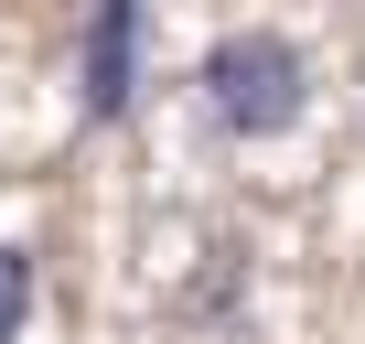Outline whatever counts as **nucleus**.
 <instances>
[{"instance_id": "7ed1b4c3", "label": "nucleus", "mask_w": 365, "mask_h": 344, "mask_svg": "<svg viewBox=\"0 0 365 344\" xmlns=\"http://www.w3.org/2000/svg\"><path fill=\"white\" fill-rule=\"evenodd\" d=\"M22 312H33V258H22V248H0V344L22 333Z\"/></svg>"}, {"instance_id": "f257e3e1", "label": "nucleus", "mask_w": 365, "mask_h": 344, "mask_svg": "<svg viewBox=\"0 0 365 344\" xmlns=\"http://www.w3.org/2000/svg\"><path fill=\"white\" fill-rule=\"evenodd\" d=\"M194 86H205L215 129H237V140H279L312 108V65H301L290 33H226V44H205V76Z\"/></svg>"}, {"instance_id": "f03ea898", "label": "nucleus", "mask_w": 365, "mask_h": 344, "mask_svg": "<svg viewBox=\"0 0 365 344\" xmlns=\"http://www.w3.org/2000/svg\"><path fill=\"white\" fill-rule=\"evenodd\" d=\"M129 54H140V11L108 0V11L86 22V118H118L129 108Z\"/></svg>"}]
</instances>
